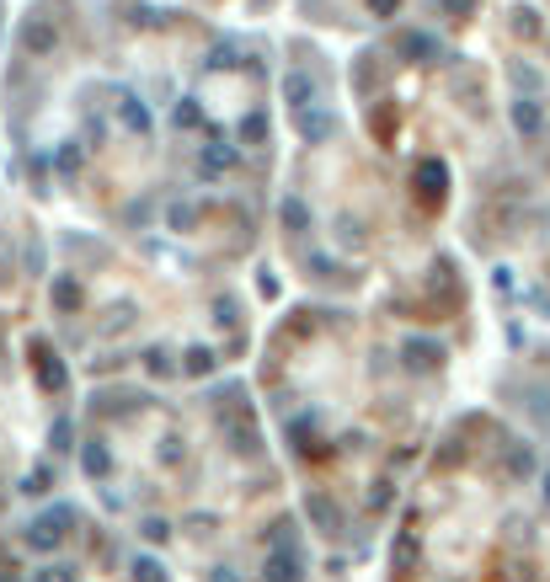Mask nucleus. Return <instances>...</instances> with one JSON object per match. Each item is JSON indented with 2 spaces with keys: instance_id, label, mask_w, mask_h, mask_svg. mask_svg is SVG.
Wrapping results in <instances>:
<instances>
[{
  "instance_id": "nucleus-15",
  "label": "nucleus",
  "mask_w": 550,
  "mask_h": 582,
  "mask_svg": "<svg viewBox=\"0 0 550 582\" xmlns=\"http://www.w3.org/2000/svg\"><path fill=\"white\" fill-rule=\"evenodd\" d=\"M278 220H284V230H289V235H305V230H310V209H305V198H294V192H289V198L278 203Z\"/></svg>"
},
{
  "instance_id": "nucleus-34",
  "label": "nucleus",
  "mask_w": 550,
  "mask_h": 582,
  "mask_svg": "<svg viewBox=\"0 0 550 582\" xmlns=\"http://www.w3.org/2000/svg\"><path fill=\"white\" fill-rule=\"evenodd\" d=\"M540 497H545V508H550V470L540 475Z\"/></svg>"
},
{
  "instance_id": "nucleus-24",
  "label": "nucleus",
  "mask_w": 550,
  "mask_h": 582,
  "mask_svg": "<svg viewBox=\"0 0 550 582\" xmlns=\"http://www.w3.org/2000/svg\"><path fill=\"white\" fill-rule=\"evenodd\" d=\"M134 577L139 582H166V567H161L155 556H139V561H134Z\"/></svg>"
},
{
  "instance_id": "nucleus-2",
  "label": "nucleus",
  "mask_w": 550,
  "mask_h": 582,
  "mask_svg": "<svg viewBox=\"0 0 550 582\" xmlns=\"http://www.w3.org/2000/svg\"><path fill=\"white\" fill-rule=\"evenodd\" d=\"M305 561H300V545H294V524H289V534L278 540V550L267 556V567H262V577L267 582H305V572H300Z\"/></svg>"
},
{
  "instance_id": "nucleus-11",
  "label": "nucleus",
  "mask_w": 550,
  "mask_h": 582,
  "mask_svg": "<svg viewBox=\"0 0 550 582\" xmlns=\"http://www.w3.org/2000/svg\"><path fill=\"white\" fill-rule=\"evenodd\" d=\"M401 358H406V369H438V363H443V343H433V337H412V343L401 348Z\"/></svg>"
},
{
  "instance_id": "nucleus-9",
  "label": "nucleus",
  "mask_w": 550,
  "mask_h": 582,
  "mask_svg": "<svg viewBox=\"0 0 550 582\" xmlns=\"http://www.w3.org/2000/svg\"><path fill=\"white\" fill-rule=\"evenodd\" d=\"M113 117H118L134 139H150V108H144L134 91H118V97H113Z\"/></svg>"
},
{
  "instance_id": "nucleus-3",
  "label": "nucleus",
  "mask_w": 550,
  "mask_h": 582,
  "mask_svg": "<svg viewBox=\"0 0 550 582\" xmlns=\"http://www.w3.org/2000/svg\"><path fill=\"white\" fill-rule=\"evenodd\" d=\"M294 123V134H300V145H326L331 134H337V117H331V102H315L305 113H289Z\"/></svg>"
},
{
  "instance_id": "nucleus-20",
  "label": "nucleus",
  "mask_w": 550,
  "mask_h": 582,
  "mask_svg": "<svg viewBox=\"0 0 550 582\" xmlns=\"http://www.w3.org/2000/svg\"><path fill=\"white\" fill-rule=\"evenodd\" d=\"M172 123H177V128H203V108H198L192 97H182L177 113H172Z\"/></svg>"
},
{
  "instance_id": "nucleus-29",
  "label": "nucleus",
  "mask_w": 550,
  "mask_h": 582,
  "mask_svg": "<svg viewBox=\"0 0 550 582\" xmlns=\"http://www.w3.org/2000/svg\"><path fill=\"white\" fill-rule=\"evenodd\" d=\"M214 310H219V326H236V299H230V294H219Z\"/></svg>"
},
{
  "instance_id": "nucleus-14",
  "label": "nucleus",
  "mask_w": 550,
  "mask_h": 582,
  "mask_svg": "<svg viewBox=\"0 0 550 582\" xmlns=\"http://www.w3.org/2000/svg\"><path fill=\"white\" fill-rule=\"evenodd\" d=\"M396 54H406V59H443V49L433 43L428 33H401V38H396Z\"/></svg>"
},
{
  "instance_id": "nucleus-7",
  "label": "nucleus",
  "mask_w": 550,
  "mask_h": 582,
  "mask_svg": "<svg viewBox=\"0 0 550 582\" xmlns=\"http://www.w3.org/2000/svg\"><path fill=\"white\" fill-rule=\"evenodd\" d=\"M412 187H417V192H423V203H428V209H438V203H443V192H449V166H443V161H417V166H412Z\"/></svg>"
},
{
  "instance_id": "nucleus-10",
  "label": "nucleus",
  "mask_w": 550,
  "mask_h": 582,
  "mask_svg": "<svg viewBox=\"0 0 550 582\" xmlns=\"http://www.w3.org/2000/svg\"><path fill=\"white\" fill-rule=\"evenodd\" d=\"M508 117H513V128H518L524 139H540V134H545V108H540L535 97H513V102H508Z\"/></svg>"
},
{
  "instance_id": "nucleus-28",
  "label": "nucleus",
  "mask_w": 550,
  "mask_h": 582,
  "mask_svg": "<svg viewBox=\"0 0 550 582\" xmlns=\"http://www.w3.org/2000/svg\"><path fill=\"white\" fill-rule=\"evenodd\" d=\"M139 534H144V540H161V545H166L172 524H166V519H144V524H139Z\"/></svg>"
},
{
  "instance_id": "nucleus-26",
  "label": "nucleus",
  "mask_w": 550,
  "mask_h": 582,
  "mask_svg": "<svg viewBox=\"0 0 550 582\" xmlns=\"http://www.w3.org/2000/svg\"><path fill=\"white\" fill-rule=\"evenodd\" d=\"M310 513H315V519H321L326 529H337V524H342V513H337V508H331L326 497H310Z\"/></svg>"
},
{
  "instance_id": "nucleus-16",
  "label": "nucleus",
  "mask_w": 550,
  "mask_h": 582,
  "mask_svg": "<svg viewBox=\"0 0 550 582\" xmlns=\"http://www.w3.org/2000/svg\"><path fill=\"white\" fill-rule=\"evenodd\" d=\"M214 363H219V358H214V352H209V348H187L177 369H182L187 380H203V374H214Z\"/></svg>"
},
{
  "instance_id": "nucleus-27",
  "label": "nucleus",
  "mask_w": 550,
  "mask_h": 582,
  "mask_svg": "<svg viewBox=\"0 0 550 582\" xmlns=\"http://www.w3.org/2000/svg\"><path fill=\"white\" fill-rule=\"evenodd\" d=\"M60 172H80V139H64V150H60Z\"/></svg>"
},
{
  "instance_id": "nucleus-12",
  "label": "nucleus",
  "mask_w": 550,
  "mask_h": 582,
  "mask_svg": "<svg viewBox=\"0 0 550 582\" xmlns=\"http://www.w3.org/2000/svg\"><path fill=\"white\" fill-rule=\"evenodd\" d=\"M508 27H513L524 43H540V38H545V22H540L535 5H513V11H508Z\"/></svg>"
},
{
  "instance_id": "nucleus-32",
  "label": "nucleus",
  "mask_w": 550,
  "mask_h": 582,
  "mask_svg": "<svg viewBox=\"0 0 550 582\" xmlns=\"http://www.w3.org/2000/svg\"><path fill=\"white\" fill-rule=\"evenodd\" d=\"M22 492H49V470H33V475H27V486H22Z\"/></svg>"
},
{
  "instance_id": "nucleus-18",
  "label": "nucleus",
  "mask_w": 550,
  "mask_h": 582,
  "mask_svg": "<svg viewBox=\"0 0 550 582\" xmlns=\"http://www.w3.org/2000/svg\"><path fill=\"white\" fill-rule=\"evenodd\" d=\"M241 145H246V150H262V145H267V117H262V113H246L241 117Z\"/></svg>"
},
{
  "instance_id": "nucleus-31",
  "label": "nucleus",
  "mask_w": 550,
  "mask_h": 582,
  "mask_svg": "<svg viewBox=\"0 0 550 582\" xmlns=\"http://www.w3.org/2000/svg\"><path fill=\"white\" fill-rule=\"evenodd\" d=\"M368 11H374V16H379V22H390V16H396V11H401V0H368Z\"/></svg>"
},
{
  "instance_id": "nucleus-13",
  "label": "nucleus",
  "mask_w": 550,
  "mask_h": 582,
  "mask_svg": "<svg viewBox=\"0 0 550 582\" xmlns=\"http://www.w3.org/2000/svg\"><path fill=\"white\" fill-rule=\"evenodd\" d=\"M80 470H86L91 481H107V475H113V455H107V444H97V438H91V444H80Z\"/></svg>"
},
{
  "instance_id": "nucleus-33",
  "label": "nucleus",
  "mask_w": 550,
  "mask_h": 582,
  "mask_svg": "<svg viewBox=\"0 0 550 582\" xmlns=\"http://www.w3.org/2000/svg\"><path fill=\"white\" fill-rule=\"evenodd\" d=\"M368 508H390V486H385V481H379V486L368 492Z\"/></svg>"
},
{
  "instance_id": "nucleus-19",
  "label": "nucleus",
  "mask_w": 550,
  "mask_h": 582,
  "mask_svg": "<svg viewBox=\"0 0 550 582\" xmlns=\"http://www.w3.org/2000/svg\"><path fill=\"white\" fill-rule=\"evenodd\" d=\"M54 305H60V310H75V305H80V284H75L70 273L54 278Z\"/></svg>"
},
{
  "instance_id": "nucleus-21",
  "label": "nucleus",
  "mask_w": 550,
  "mask_h": 582,
  "mask_svg": "<svg viewBox=\"0 0 550 582\" xmlns=\"http://www.w3.org/2000/svg\"><path fill=\"white\" fill-rule=\"evenodd\" d=\"M412 556H417V534L406 529V534L396 540V556H390V567H396V572H406V567H412Z\"/></svg>"
},
{
  "instance_id": "nucleus-5",
  "label": "nucleus",
  "mask_w": 550,
  "mask_h": 582,
  "mask_svg": "<svg viewBox=\"0 0 550 582\" xmlns=\"http://www.w3.org/2000/svg\"><path fill=\"white\" fill-rule=\"evenodd\" d=\"M22 49L33 59H49L60 49V27H54V16H43V11H33L27 22H22Z\"/></svg>"
},
{
  "instance_id": "nucleus-30",
  "label": "nucleus",
  "mask_w": 550,
  "mask_h": 582,
  "mask_svg": "<svg viewBox=\"0 0 550 582\" xmlns=\"http://www.w3.org/2000/svg\"><path fill=\"white\" fill-rule=\"evenodd\" d=\"M438 5H443V16H471L481 0H438Z\"/></svg>"
},
{
  "instance_id": "nucleus-23",
  "label": "nucleus",
  "mask_w": 550,
  "mask_h": 582,
  "mask_svg": "<svg viewBox=\"0 0 550 582\" xmlns=\"http://www.w3.org/2000/svg\"><path fill=\"white\" fill-rule=\"evenodd\" d=\"M166 225H172V230H192V225H198V209H192V203H172Z\"/></svg>"
},
{
  "instance_id": "nucleus-25",
  "label": "nucleus",
  "mask_w": 550,
  "mask_h": 582,
  "mask_svg": "<svg viewBox=\"0 0 550 582\" xmlns=\"http://www.w3.org/2000/svg\"><path fill=\"white\" fill-rule=\"evenodd\" d=\"M144 369H150L155 380H161V374H177V363H172V352H161V348H150V352H144Z\"/></svg>"
},
{
  "instance_id": "nucleus-6",
  "label": "nucleus",
  "mask_w": 550,
  "mask_h": 582,
  "mask_svg": "<svg viewBox=\"0 0 550 582\" xmlns=\"http://www.w3.org/2000/svg\"><path fill=\"white\" fill-rule=\"evenodd\" d=\"M33 374H38V385H43V390H49V396H60L64 385H70V374H64V363H60V352L49 348V343H43V337H33Z\"/></svg>"
},
{
  "instance_id": "nucleus-4",
  "label": "nucleus",
  "mask_w": 550,
  "mask_h": 582,
  "mask_svg": "<svg viewBox=\"0 0 550 582\" xmlns=\"http://www.w3.org/2000/svg\"><path fill=\"white\" fill-rule=\"evenodd\" d=\"M70 524H75V513H70V508H49L43 519H33V524H27V545H33V550H60L64 529H70Z\"/></svg>"
},
{
  "instance_id": "nucleus-22",
  "label": "nucleus",
  "mask_w": 550,
  "mask_h": 582,
  "mask_svg": "<svg viewBox=\"0 0 550 582\" xmlns=\"http://www.w3.org/2000/svg\"><path fill=\"white\" fill-rule=\"evenodd\" d=\"M529 470H535L529 444H513V449H508V475H529Z\"/></svg>"
},
{
  "instance_id": "nucleus-17",
  "label": "nucleus",
  "mask_w": 550,
  "mask_h": 582,
  "mask_svg": "<svg viewBox=\"0 0 550 582\" xmlns=\"http://www.w3.org/2000/svg\"><path fill=\"white\" fill-rule=\"evenodd\" d=\"M203 64H209L214 75H230V70H241V49H236V43H214Z\"/></svg>"
},
{
  "instance_id": "nucleus-1",
  "label": "nucleus",
  "mask_w": 550,
  "mask_h": 582,
  "mask_svg": "<svg viewBox=\"0 0 550 582\" xmlns=\"http://www.w3.org/2000/svg\"><path fill=\"white\" fill-rule=\"evenodd\" d=\"M236 161H241V150H236L225 134H209V145L198 150V176H203V182H219V176L236 172Z\"/></svg>"
},
{
  "instance_id": "nucleus-8",
  "label": "nucleus",
  "mask_w": 550,
  "mask_h": 582,
  "mask_svg": "<svg viewBox=\"0 0 550 582\" xmlns=\"http://www.w3.org/2000/svg\"><path fill=\"white\" fill-rule=\"evenodd\" d=\"M284 102H289V113H305V108H315V102H321V80H315L310 70H300V64H294V70L284 75Z\"/></svg>"
}]
</instances>
